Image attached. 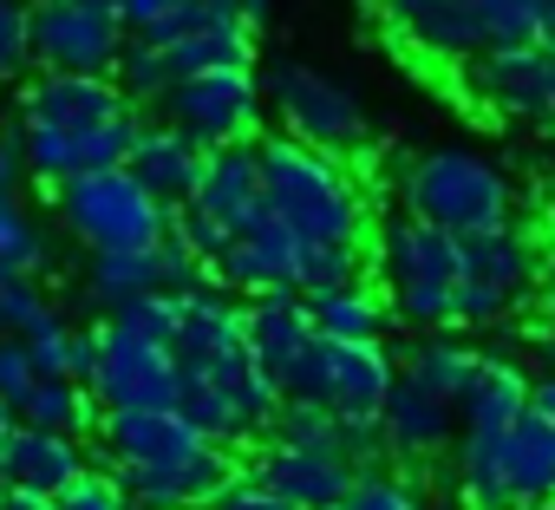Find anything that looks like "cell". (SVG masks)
Masks as SVG:
<instances>
[{
	"mask_svg": "<svg viewBox=\"0 0 555 510\" xmlns=\"http://www.w3.org/2000/svg\"><path fill=\"white\" fill-rule=\"evenodd\" d=\"M261 157V209L295 229L308 248H360L366 242V190L360 177L347 170V157H327V151H308L295 138H261L255 144Z\"/></svg>",
	"mask_w": 555,
	"mask_h": 510,
	"instance_id": "obj_1",
	"label": "cell"
},
{
	"mask_svg": "<svg viewBox=\"0 0 555 510\" xmlns=\"http://www.w3.org/2000/svg\"><path fill=\"white\" fill-rule=\"evenodd\" d=\"M405 216L444 229L451 242H477L516 229V183L496 157L470 144H431L405 164Z\"/></svg>",
	"mask_w": 555,
	"mask_h": 510,
	"instance_id": "obj_2",
	"label": "cell"
},
{
	"mask_svg": "<svg viewBox=\"0 0 555 510\" xmlns=\"http://www.w3.org/2000/svg\"><path fill=\"white\" fill-rule=\"evenodd\" d=\"M457 248L444 229L418 222V216H386L373 235V276H379V302L386 315H399L418 334H451L457 315Z\"/></svg>",
	"mask_w": 555,
	"mask_h": 510,
	"instance_id": "obj_3",
	"label": "cell"
},
{
	"mask_svg": "<svg viewBox=\"0 0 555 510\" xmlns=\"http://www.w3.org/2000/svg\"><path fill=\"white\" fill-rule=\"evenodd\" d=\"M464 510H535L555 503V425L529 406L509 432H457Z\"/></svg>",
	"mask_w": 555,
	"mask_h": 510,
	"instance_id": "obj_4",
	"label": "cell"
},
{
	"mask_svg": "<svg viewBox=\"0 0 555 510\" xmlns=\"http://www.w3.org/2000/svg\"><path fill=\"white\" fill-rule=\"evenodd\" d=\"M261 105H268L274 125H282V138H295L308 151H327V157H347L353 164L373 144L366 99L347 79H334V73H321V66H308L295 53H282V60L261 66Z\"/></svg>",
	"mask_w": 555,
	"mask_h": 510,
	"instance_id": "obj_5",
	"label": "cell"
},
{
	"mask_svg": "<svg viewBox=\"0 0 555 510\" xmlns=\"http://www.w3.org/2000/svg\"><path fill=\"white\" fill-rule=\"evenodd\" d=\"M60 203V222L73 242H86L92 255H138V248H157L170 242V209L118 164V170H92V177H73L53 190Z\"/></svg>",
	"mask_w": 555,
	"mask_h": 510,
	"instance_id": "obj_6",
	"label": "cell"
},
{
	"mask_svg": "<svg viewBox=\"0 0 555 510\" xmlns=\"http://www.w3.org/2000/svg\"><path fill=\"white\" fill-rule=\"evenodd\" d=\"M535 282H542V248L529 242V229H496L457 248V315L451 328L464 334H496L509 321H522L535 308Z\"/></svg>",
	"mask_w": 555,
	"mask_h": 510,
	"instance_id": "obj_7",
	"label": "cell"
},
{
	"mask_svg": "<svg viewBox=\"0 0 555 510\" xmlns=\"http://www.w3.org/2000/svg\"><path fill=\"white\" fill-rule=\"evenodd\" d=\"M177 412H183V425H190L196 438H209V445L229 451L235 438L268 432V419L282 412V386H274V380L248 360V347H242V354H229V360H216V367H203V373H183Z\"/></svg>",
	"mask_w": 555,
	"mask_h": 510,
	"instance_id": "obj_8",
	"label": "cell"
},
{
	"mask_svg": "<svg viewBox=\"0 0 555 510\" xmlns=\"http://www.w3.org/2000/svg\"><path fill=\"white\" fill-rule=\"evenodd\" d=\"M27 34L40 73H86V79H112V66L131 47L112 0H27Z\"/></svg>",
	"mask_w": 555,
	"mask_h": 510,
	"instance_id": "obj_9",
	"label": "cell"
},
{
	"mask_svg": "<svg viewBox=\"0 0 555 510\" xmlns=\"http://www.w3.org/2000/svg\"><path fill=\"white\" fill-rule=\"evenodd\" d=\"M92 399L105 412H177L183 399V367L164 341L99 321V367H92Z\"/></svg>",
	"mask_w": 555,
	"mask_h": 510,
	"instance_id": "obj_10",
	"label": "cell"
},
{
	"mask_svg": "<svg viewBox=\"0 0 555 510\" xmlns=\"http://www.w3.org/2000/svg\"><path fill=\"white\" fill-rule=\"evenodd\" d=\"M399 386V360L392 347H340V341H314L308 360L295 367L282 399H308L334 419H379L386 399Z\"/></svg>",
	"mask_w": 555,
	"mask_h": 510,
	"instance_id": "obj_11",
	"label": "cell"
},
{
	"mask_svg": "<svg viewBox=\"0 0 555 510\" xmlns=\"http://www.w3.org/2000/svg\"><path fill=\"white\" fill-rule=\"evenodd\" d=\"M268 105H261V79L255 73H203V79H177V92L164 99V125L183 131L203 157L229 151V144H261Z\"/></svg>",
	"mask_w": 555,
	"mask_h": 510,
	"instance_id": "obj_12",
	"label": "cell"
},
{
	"mask_svg": "<svg viewBox=\"0 0 555 510\" xmlns=\"http://www.w3.org/2000/svg\"><path fill=\"white\" fill-rule=\"evenodd\" d=\"M457 92L483 118H548L555 112V53L548 47H483L457 66Z\"/></svg>",
	"mask_w": 555,
	"mask_h": 510,
	"instance_id": "obj_13",
	"label": "cell"
},
{
	"mask_svg": "<svg viewBox=\"0 0 555 510\" xmlns=\"http://www.w3.org/2000/svg\"><path fill=\"white\" fill-rule=\"evenodd\" d=\"M209 282L216 289H229V295H301V282H308V242L295 235V229H282L268 209H255L242 229H235V242L222 248V263L209 269Z\"/></svg>",
	"mask_w": 555,
	"mask_h": 510,
	"instance_id": "obj_14",
	"label": "cell"
},
{
	"mask_svg": "<svg viewBox=\"0 0 555 510\" xmlns=\"http://www.w3.org/2000/svg\"><path fill=\"white\" fill-rule=\"evenodd\" d=\"M196 282H209V269L196 263L177 235L157 242V248H138V255H92V263H86V302L105 308V321L125 315L131 302L183 295V289H196Z\"/></svg>",
	"mask_w": 555,
	"mask_h": 510,
	"instance_id": "obj_15",
	"label": "cell"
},
{
	"mask_svg": "<svg viewBox=\"0 0 555 510\" xmlns=\"http://www.w3.org/2000/svg\"><path fill=\"white\" fill-rule=\"evenodd\" d=\"M131 118L125 92L112 79H86V73H34L21 86V131H99Z\"/></svg>",
	"mask_w": 555,
	"mask_h": 510,
	"instance_id": "obj_16",
	"label": "cell"
},
{
	"mask_svg": "<svg viewBox=\"0 0 555 510\" xmlns=\"http://www.w3.org/2000/svg\"><path fill=\"white\" fill-rule=\"evenodd\" d=\"M235 471L242 464L222 445H196L190 458H170V464H112V477L125 484L131 510H203Z\"/></svg>",
	"mask_w": 555,
	"mask_h": 510,
	"instance_id": "obj_17",
	"label": "cell"
},
{
	"mask_svg": "<svg viewBox=\"0 0 555 510\" xmlns=\"http://www.w3.org/2000/svg\"><path fill=\"white\" fill-rule=\"evenodd\" d=\"M138 112L118 118V125H99V131H21V170H34L47 190L73 183V177H92V170H118L138 144Z\"/></svg>",
	"mask_w": 555,
	"mask_h": 510,
	"instance_id": "obj_18",
	"label": "cell"
},
{
	"mask_svg": "<svg viewBox=\"0 0 555 510\" xmlns=\"http://www.w3.org/2000/svg\"><path fill=\"white\" fill-rule=\"evenodd\" d=\"M379 14H386V34L431 66H470L483 53V27L470 14V0H379Z\"/></svg>",
	"mask_w": 555,
	"mask_h": 510,
	"instance_id": "obj_19",
	"label": "cell"
},
{
	"mask_svg": "<svg viewBox=\"0 0 555 510\" xmlns=\"http://www.w3.org/2000/svg\"><path fill=\"white\" fill-rule=\"evenodd\" d=\"M314 341L321 334H314L308 295H255V302H242V347L282 393H288V380H295V367L308 360Z\"/></svg>",
	"mask_w": 555,
	"mask_h": 510,
	"instance_id": "obj_20",
	"label": "cell"
},
{
	"mask_svg": "<svg viewBox=\"0 0 555 510\" xmlns=\"http://www.w3.org/2000/svg\"><path fill=\"white\" fill-rule=\"evenodd\" d=\"M183 373H203L229 354H242V302L216 282H196L177 295V341H170Z\"/></svg>",
	"mask_w": 555,
	"mask_h": 510,
	"instance_id": "obj_21",
	"label": "cell"
},
{
	"mask_svg": "<svg viewBox=\"0 0 555 510\" xmlns=\"http://www.w3.org/2000/svg\"><path fill=\"white\" fill-rule=\"evenodd\" d=\"M288 510H340L347 490H353V464L334 458V451H288V445H268L255 464H248Z\"/></svg>",
	"mask_w": 555,
	"mask_h": 510,
	"instance_id": "obj_22",
	"label": "cell"
},
{
	"mask_svg": "<svg viewBox=\"0 0 555 510\" xmlns=\"http://www.w3.org/2000/svg\"><path fill=\"white\" fill-rule=\"evenodd\" d=\"M379 438H386V458H399V464H431V458H444L451 438H457V406H444V399L418 393L412 380H399L392 399H386V412H379Z\"/></svg>",
	"mask_w": 555,
	"mask_h": 510,
	"instance_id": "obj_23",
	"label": "cell"
},
{
	"mask_svg": "<svg viewBox=\"0 0 555 510\" xmlns=\"http://www.w3.org/2000/svg\"><path fill=\"white\" fill-rule=\"evenodd\" d=\"M196 216H209L216 229H242L255 209H261V157L255 144H229V151H209L203 157V177H196V196L183 203Z\"/></svg>",
	"mask_w": 555,
	"mask_h": 510,
	"instance_id": "obj_24",
	"label": "cell"
},
{
	"mask_svg": "<svg viewBox=\"0 0 555 510\" xmlns=\"http://www.w3.org/2000/svg\"><path fill=\"white\" fill-rule=\"evenodd\" d=\"M125 170L177 216L190 196H196V177H203V151L183 138V131H170L164 118L157 125H138V144H131V157H125Z\"/></svg>",
	"mask_w": 555,
	"mask_h": 510,
	"instance_id": "obj_25",
	"label": "cell"
},
{
	"mask_svg": "<svg viewBox=\"0 0 555 510\" xmlns=\"http://www.w3.org/2000/svg\"><path fill=\"white\" fill-rule=\"evenodd\" d=\"M529 393H535V373L516 354H483L477 380L457 406V432H509L529 412Z\"/></svg>",
	"mask_w": 555,
	"mask_h": 510,
	"instance_id": "obj_26",
	"label": "cell"
},
{
	"mask_svg": "<svg viewBox=\"0 0 555 510\" xmlns=\"http://www.w3.org/2000/svg\"><path fill=\"white\" fill-rule=\"evenodd\" d=\"M99 438H105L112 464H170V458H190L196 445H209L183 425V412H105Z\"/></svg>",
	"mask_w": 555,
	"mask_h": 510,
	"instance_id": "obj_27",
	"label": "cell"
},
{
	"mask_svg": "<svg viewBox=\"0 0 555 510\" xmlns=\"http://www.w3.org/2000/svg\"><path fill=\"white\" fill-rule=\"evenodd\" d=\"M92 471L86 445L73 432H40V425H21L14 432V451H8V484L21 490H40V497H60L66 484H79Z\"/></svg>",
	"mask_w": 555,
	"mask_h": 510,
	"instance_id": "obj_28",
	"label": "cell"
},
{
	"mask_svg": "<svg viewBox=\"0 0 555 510\" xmlns=\"http://www.w3.org/2000/svg\"><path fill=\"white\" fill-rule=\"evenodd\" d=\"M477 347L470 341H457V334H418L412 347H405V367H399V380H412L418 393H431V399H444V406H464V393H470V380H477Z\"/></svg>",
	"mask_w": 555,
	"mask_h": 510,
	"instance_id": "obj_29",
	"label": "cell"
},
{
	"mask_svg": "<svg viewBox=\"0 0 555 510\" xmlns=\"http://www.w3.org/2000/svg\"><path fill=\"white\" fill-rule=\"evenodd\" d=\"M308 315H314V334H321V341H340V347H386V302H379V289H366V282L334 289V295H308Z\"/></svg>",
	"mask_w": 555,
	"mask_h": 510,
	"instance_id": "obj_30",
	"label": "cell"
},
{
	"mask_svg": "<svg viewBox=\"0 0 555 510\" xmlns=\"http://www.w3.org/2000/svg\"><path fill=\"white\" fill-rule=\"evenodd\" d=\"M164 53H170L177 79H203V73H255V27H242V21H216V27H203V34L164 47Z\"/></svg>",
	"mask_w": 555,
	"mask_h": 510,
	"instance_id": "obj_31",
	"label": "cell"
},
{
	"mask_svg": "<svg viewBox=\"0 0 555 510\" xmlns=\"http://www.w3.org/2000/svg\"><path fill=\"white\" fill-rule=\"evenodd\" d=\"M21 425H40V432H99L105 425V406L92 399V386L79 380H40L21 406Z\"/></svg>",
	"mask_w": 555,
	"mask_h": 510,
	"instance_id": "obj_32",
	"label": "cell"
},
{
	"mask_svg": "<svg viewBox=\"0 0 555 510\" xmlns=\"http://www.w3.org/2000/svg\"><path fill=\"white\" fill-rule=\"evenodd\" d=\"M112 86L125 92V105L131 112H164V99L177 92V66H170V53L164 47H151V40H131L125 47V60L112 66Z\"/></svg>",
	"mask_w": 555,
	"mask_h": 510,
	"instance_id": "obj_33",
	"label": "cell"
},
{
	"mask_svg": "<svg viewBox=\"0 0 555 510\" xmlns=\"http://www.w3.org/2000/svg\"><path fill=\"white\" fill-rule=\"evenodd\" d=\"M555 0H470V14L483 27V47H542Z\"/></svg>",
	"mask_w": 555,
	"mask_h": 510,
	"instance_id": "obj_34",
	"label": "cell"
},
{
	"mask_svg": "<svg viewBox=\"0 0 555 510\" xmlns=\"http://www.w3.org/2000/svg\"><path fill=\"white\" fill-rule=\"evenodd\" d=\"M268 445H288V451H334L340 458V419L308 406V399H282V412L268 419Z\"/></svg>",
	"mask_w": 555,
	"mask_h": 510,
	"instance_id": "obj_35",
	"label": "cell"
},
{
	"mask_svg": "<svg viewBox=\"0 0 555 510\" xmlns=\"http://www.w3.org/2000/svg\"><path fill=\"white\" fill-rule=\"evenodd\" d=\"M47 235H40V222L27 216V203L14 196V190H0V269H27V276H40L47 269Z\"/></svg>",
	"mask_w": 555,
	"mask_h": 510,
	"instance_id": "obj_36",
	"label": "cell"
},
{
	"mask_svg": "<svg viewBox=\"0 0 555 510\" xmlns=\"http://www.w3.org/2000/svg\"><path fill=\"white\" fill-rule=\"evenodd\" d=\"M47 315H53V302H47L40 276H27V269H0V334L27 341Z\"/></svg>",
	"mask_w": 555,
	"mask_h": 510,
	"instance_id": "obj_37",
	"label": "cell"
},
{
	"mask_svg": "<svg viewBox=\"0 0 555 510\" xmlns=\"http://www.w3.org/2000/svg\"><path fill=\"white\" fill-rule=\"evenodd\" d=\"M340 510H425V497H418V484L405 471L379 464V471H360L353 477V490H347Z\"/></svg>",
	"mask_w": 555,
	"mask_h": 510,
	"instance_id": "obj_38",
	"label": "cell"
},
{
	"mask_svg": "<svg viewBox=\"0 0 555 510\" xmlns=\"http://www.w3.org/2000/svg\"><path fill=\"white\" fill-rule=\"evenodd\" d=\"M27 354H34L40 380H73V321L53 308V315L27 334Z\"/></svg>",
	"mask_w": 555,
	"mask_h": 510,
	"instance_id": "obj_39",
	"label": "cell"
},
{
	"mask_svg": "<svg viewBox=\"0 0 555 510\" xmlns=\"http://www.w3.org/2000/svg\"><path fill=\"white\" fill-rule=\"evenodd\" d=\"M34 66V34H27V0H0V79H21Z\"/></svg>",
	"mask_w": 555,
	"mask_h": 510,
	"instance_id": "obj_40",
	"label": "cell"
},
{
	"mask_svg": "<svg viewBox=\"0 0 555 510\" xmlns=\"http://www.w3.org/2000/svg\"><path fill=\"white\" fill-rule=\"evenodd\" d=\"M40 386V367H34V354H27V341H14V334H0V406H27V393Z\"/></svg>",
	"mask_w": 555,
	"mask_h": 510,
	"instance_id": "obj_41",
	"label": "cell"
},
{
	"mask_svg": "<svg viewBox=\"0 0 555 510\" xmlns=\"http://www.w3.org/2000/svg\"><path fill=\"white\" fill-rule=\"evenodd\" d=\"M53 503H60V510H131V497H125V484H118L112 471H86V477L66 484Z\"/></svg>",
	"mask_w": 555,
	"mask_h": 510,
	"instance_id": "obj_42",
	"label": "cell"
},
{
	"mask_svg": "<svg viewBox=\"0 0 555 510\" xmlns=\"http://www.w3.org/2000/svg\"><path fill=\"white\" fill-rule=\"evenodd\" d=\"M203 510H288V503L274 497V490H268V484H261L248 464H242V471H235V477H229V484H222V490L203 503Z\"/></svg>",
	"mask_w": 555,
	"mask_h": 510,
	"instance_id": "obj_43",
	"label": "cell"
},
{
	"mask_svg": "<svg viewBox=\"0 0 555 510\" xmlns=\"http://www.w3.org/2000/svg\"><path fill=\"white\" fill-rule=\"evenodd\" d=\"M92 367H99V328H73V380L92 386Z\"/></svg>",
	"mask_w": 555,
	"mask_h": 510,
	"instance_id": "obj_44",
	"label": "cell"
},
{
	"mask_svg": "<svg viewBox=\"0 0 555 510\" xmlns=\"http://www.w3.org/2000/svg\"><path fill=\"white\" fill-rule=\"evenodd\" d=\"M535 308L555 321V235L542 242V282H535Z\"/></svg>",
	"mask_w": 555,
	"mask_h": 510,
	"instance_id": "obj_45",
	"label": "cell"
},
{
	"mask_svg": "<svg viewBox=\"0 0 555 510\" xmlns=\"http://www.w3.org/2000/svg\"><path fill=\"white\" fill-rule=\"evenodd\" d=\"M0 510H60V503L40 490H21V484H0Z\"/></svg>",
	"mask_w": 555,
	"mask_h": 510,
	"instance_id": "obj_46",
	"label": "cell"
},
{
	"mask_svg": "<svg viewBox=\"0 0 555 510\" xmlns=\"http://www.w3.org/2000/svg\"><path fill=\"white\" fill-rule=\"evenodd\" d=\"M21 177V138H8V125H0V190H14Z\"/></svg>",
	"mask_w": 555,
	"mask_h": 510,
	"instance_id": "obj_47",
	"label": "cell"
},
{
	"mask_svg": "<svg viewBox=\"0 0 555 510\" xmlns=\"http://www.w3.org/2000/svg\"><path fill=\"white\" fill-rule=\"evenodd\" d=\"M14 432H21V412L0 406V484H8V451H14Z\"/></svg>",
	"mask_w": 555,
	"mask_h": 510,
	"instance_id": "obj_48",
	"label": "cell"
},
{
	"mask_svg": "<svg viewBox=\"0 0 555 510\" xmlns=\"http://www.w3.org/2000/svg\"><path fill=\"white\" fill-rule=\"evenodd\" d=\"M529 406L555 425V373H535V393H529Z\"/></svg>",
	"mask_w": 555,
	"mask_h": 510,
	"instance_id": "obj_49",
	"label": "cell"
},
{
	"mask_svg": "<svg viewBox=\"0 0 555 510\" xmlns=\"http://www.w3.org/2000/svg\"><path fill=\"white\" fill-rule=\"evenodd\" d=\"M235 14H242V27H261L274 14V0H235Z\"/></svg>",
	"mask_w": 555,
	"mask_h": 510,
	"instance_id": "obj_50",
	"label": "cell"
},
{
	"mask_svg": "<svg viewBox=\"0 0 555 510\" xmlns=\"http://www.w3.org/2000/svg\"><path fill=\"white\" fill-rule=\"evenodd\" d=\"M542 373H555V334H542Z\"/></svg>",
	"mask_w": 555,
	"mask_h": 510,
	"instance_id": "obj_51",
	"label": "cell"
},
{
	"mask_svg": "<svg viewBox=\"0 0 555 510\" xmlns=\"http://www.w3.org/2000/svg\"><path fill=\"white\" fill-rule=\"evenodd\" d=\"M535 510H555V503H535Z\"/></svg>",
	"mask_w": 555,
	"mask_h": 510,
	"instance_id": "obj_52",
	"label": "cell"
},
{
	"mask_svg": "<svg viewBox=\"0 0 555 510\" xmlns=\"http://www.w3.org/2000/svg\"><path fill=\"white\" fill-rule=\"evenodd\" d=\"M548 118H555V112H548Z\"/></svg>",
	"mask_w": 555,
	"mask_h": 510,
	"instance_id": "obj_53",
	"label": "cell"
}]
</instances>
